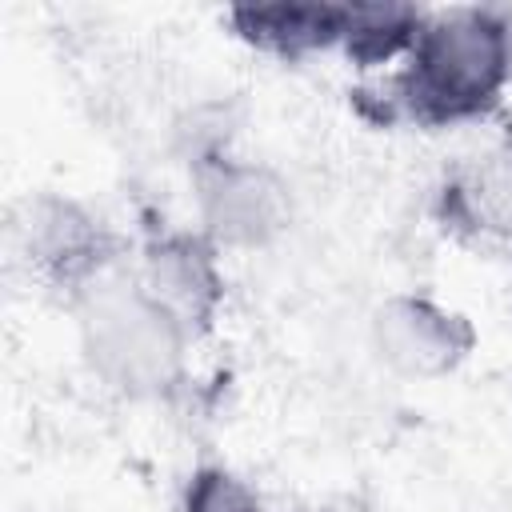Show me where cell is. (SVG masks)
<instances>
[{"label": "cell", "instance_id": "cell-1", "mask_svg": "<svg viewBox=\"0 0 512 512\" xmlns=\"http://www.w3.org/2000/svg\"><path fill=\"white\" fill-rule=\"evenodd\" d=\"M512 28L484 8L444 12L420 24L404 76L412 104L432 116H460L492 100L512 64Z\"/></svg>", "mask_w": 512, "mask_h": 512}, {"label": "cell", "instance_id": "cell-2", "mask_svg": "<svg viewBox=\"0 0 512 512\" xmlns=\"http://www.w3.org/2000/svg\"><path fill=\"white\" fill-rule=\"evenodd\" d=\"M344 12L348 8H316V4H280V8H240L236 20L244 32L256 40L280 44V48H300V44H324L344 32Z\"/></svg>", "mask_w": 512, "mask_h": 512}, {"label": "cell", "instance_id": "cell-3", "mask_svg": "<svg viewBox=\"0 0 512 512\" xmlns=\"http://www.w3.org/2000/svg\"><path fill=\"white\" fill-rule=\"evenodd\" d=\"M424 16L416 8H348L344 40L356 56H392L400 44L416 40Z\"/></svg>", "mask_w": 512, "mask_h": 512}]
</instances>
